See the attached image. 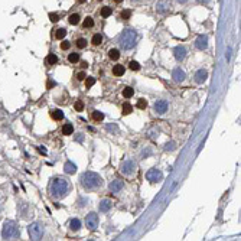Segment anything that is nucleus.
Returning a JSON list of instances; mask_svg holds the SVG:
<instances>
[{
  "label": "nucleus",
  "instance_id": "obj_40",
  "mask_svg": "<svg viewBox=\"0 0 241 241\" xmlns=\"http://www.w3.org/2000/svg\"><path fill=\"white\" fill-rule=\"evenodd\" d=\"M146 107H147V101L144 98H140L137 101V108H146Z\"/></svg>",
  "mask_w": 241,
  "mask_h": 241
},
{
  "label": "nucleus",
  "instance_id": "obj_27",
  "mask_svg": "<svg viewBox=\"0 0 241 241\" xmlns=\"http://www.w3.org/2000/svg\"><path fill=\"white\" fill-rule=\"evenodd\" d=\"M65 35H66V29H64V27H59V29L55 31V38L56 39H64Z\"/></svg>",
  "mask_w": 241,
  "mask_h": 241
},
{
  "label": "nucleus",
  "instance_id": "obj_43",
  "mask_svg": "<svg viewBox=\"0 0 241 241\" xmlns=\"http://www.w3.org/2000/svg\"><path fill=\"white\" fill-rule=\"evenodd\" d=\"M49 19H51V22H58L59 16L56 13H49Z\"/></svg>",
  "mask_w": 241,
  "mask_h": 241
},
{
  "label": "nucleus",
  "instance_id": "obj_52",
  "mask_svg": "<svg viewBox=\"0 0 241 241\" xmlns=\"http://www.w3.org/2000/svg\"><path fill=\"white\" fill-rule=\"evenodd\" d=\"M87 0H78V3H85Z\"/></svg>",
  "mask_w": 241,
  "mask_h": 241
},
{
  "label": "nucleus",
  "instance_id": "obj_38",
  "mask_svg": "<svg viewBox=\"0 0 241 241\" xmlns=\"http://www.w3.org/2000/svg\"><path fill=\"white\" fill-rule=\"evenodd\" d=\"M129 68H130L131 71H139V69H140V65H139V62H136V61H130Z\"/></svg>",
  "mask_w": 241,
  "mask_h": 241
},
{
  "label": "nucleus",
  "instance_id": "obj_21",
  "mask_svg": "<svg viewBox=\"0 0 241 241\" xmlns=\"http://www.w3.org/2000/svg\"><path fill=\"white\" fill-rule=\"evenodd\" d=\"M124 72H126V68L123 65H114V68H113V75H116V77H121Z\"/></svg>",
  "mask_w": 241,
  "mask_h": 241
},
{
  "label": "nucleus",
  "instance_id": "obj_51",
  "mask_svg": "<svg viewBox=\"0 0 241 241\" xmlns=\"http://www.w3.org/2000/svg\"><path fill=\"white\" fill-rule=\"evenodd\" d=\"M123 0H114V3H121Z\"/></svg>",
  "mask_w": 241,
  "mask_h": 241
},
{
  "label": "nucleus",
  "instance_id": "obj_4",
  "mask_svg": "<svg viewBox=\"0 0 241 241\" xmlns=\"http://www.w3.org/2000/svg\"><path fill=\"white\" fill-rule=\"evenodd\" d=\"M20 235L19 227L14 221H6L2 228V238L3 240H14Z\"/></svg>",
  "mask_w": 241,
  "mask_h": 241
},
{
  "label": "nucleus",
  "instance_id": "obj_19",
  "mask_svg": "<svg viewBox=\"0 0 241 241\" xmlns=\"http://www.w3.org/2000/svg\"><path fill=\"white\" fill-rule=\"evenodd\" d=\"M69 230L74 231V233H77L81 230V221H79L78 218H72L71 221H69Z\"/></svg>",
  "mask_w": 241,
  "mask_h": 241
},
{
  "label": "nucleus",
  "instance_id": "obj_16",
  "mask_svg": "<svg viewBox=\"0 0 241 241\" xmlns=\"http://www.w3.org/2000/svg\"><path fill=\"white\" fill-rule=\"evenodd\" d=\"M172 77H173V79H175L176 82H182L186 75H185V72H183L181 68H175L173 72H172Z\"/></svg>",
  "mask_w": 241,
  "mask_h": 241
},
{
  "label": "nucleus",
  "instance_id": "obj_39",
  "mask_svg": "<svg viewBox=\"0 0 241 241\" xmlns=\"http://www.w3.org/2000/svg\"><path fill=\"white\" fill-rule=\"evenodd\" d=\"M94 84H95V78H92V77H88V78L85 79V87H87V88H91Z\"/></svg>",
  "mask_w": 241,
  "mask_h": 241
},
{
  "label": "nucleus",
  "instance_id": "obj_28",
  "mask_svg": "<svg viewBox=\"0 0 241 241\" xmlns=\"http://www.w3.org/2000/svg\"><path fill=\"white\" fill-rule=\"evenodd\" d=\"M79 14L78 13H74V14H71L69 18H68V22H69V25H78L79 23Z\"/></svg>",
  "mask_w": 241,
  "mask_h": 241
},
{
  "label": "nucleus",
  "instance_id": "obj_17",
  "mask_svg": "<svg viewBox=\"0 0 241 241\" xmlns=\"http://www.w3.org/2000/svg\"><path fill=\"white\" fill-rule=\"evenodd\" d=\"M173 52H175L176 61H183V59H185V56H186V49H185L183 46H176Z\"/></svg>",
  "mask_w": 241,
  "mask_h": 241
},
{
  "label": "nucleus",
  "instance_id": "obj_50",
  "mask_svg": "<svg viewBox=\"0 0 241 241\" xmlns=\"http://www.w3.org/2000/svg\"><path fill=\"white\" fill-rule=\"evenodd\" d=\"M176 2H178V3H185L186 0H176Z\"/></svg>",
  "mask_w": 241,
  "mask_h": 241
},
{
  "label": "nucleus",
  "instance_id": "obj_25",
  "mask_svg": "<svg viewBox=\"0 0 241 241\" xmlns=\"http://www.w3.org/2000/svg\"><path fill=\"white\" fill-rule=\"evenodd\" d=\"M105 130L110 131L111 134H118V127H117V124H114V123L107 124V126H105Z\"/></svg>",
  "mask_w": 241,
  "mask_h": 241
},
{
  "label": "nucleus",
  "instance_id": "obj_42",
  "mask_svg": "<svg viewBox=\"0 0 241 241\" xmlns=\"http://www.w3.org/2000/svg\"><path fill=\"white\" fill-rule=\"evenodd\" d=\"M165 149H166V150H175L176 146H175V143H173V142H170V143H166Z\"/></svg>",
  "mask_w": 241,
  "mask_h": 241
},
{
  "label": "nucleus",
  "instance_id": "obj_29",
  "mask_svg": "<svg viewBox=\"0 0 241 241\" xmlns=\"http://www.w3.org/2000/svg\"><path fill=\"white\" fill-rule=\"evenodd\" d=\"M108 56H110V59H113V61H117V59L120 58V51H118V49H110V51H108Z\"/></svg>",
  "mask_w": 241,
  "mask_h": 241
},
{
  "label": "nucleus",
  "instance_id": "obj_47",
  "mask_svg": "<svg viewBox=\"0 0 241 241\" xmlns=\"http://www.w3.org/2000/svg\"><path fill=\"white\" fill-rule=\"evenodd\" d=\"M52 85H55V82H52V81L49 79V81H48V88H52Z\"/></svg>",
  "mask_w": 241,
  "mask_h": 241
},
{
  "label": "nucleus",
  "instance_id": "obj_26",
  "mask_svg": "<svg viewBox=\"0 0 241 241\" xmlns=\"http://www.w3.org/2000/svg\"><path fill=\"white\" fill-rule=\"evenodd\" d=\"M131 111H133V105L129 104V103L123 104V107H121V114H123V116H127V114H130Z\"/></svg>",
  "mask_w": 241,
  "mask_h": 241
},
{
  "label": "nucleus",
  "instance_id": "obj_35",
  "mask_svg": "<svg viewBox=\"0 0 241 241\" xmlns=\"http://www.w3.org/2000/svg\"><path fill=\"white\" fill-rule=\"evenodd\" d=\"M84 27H92L94 26V20H92V18H90V16H87L84 19Z\"/></svg>",
  "mask_w": 241,
  "mask_h": 241
},
{
  "label": "nucleus",
  "instance_id": "obj_41",
  "mask_svg": "<svg viewBox=\"0 0 241 241\" xmlns=\"http://www.w3.org/2000/svg\"><path fill=\"white\" fill-rule=\"evenodd\" d=\"M74 108H75V111H82V110H84V103L78 100V101L74 104Z\"/></svg>",
  "mask_w": 241,
  "mask_h": 241
},
{
  "label": "nucleus",
  "instance_id": "obj_1",
  "mask_svg": "<svg viewBox=\"0 0 241 241\" xmlns=\"http://www.w3.org/2000/svg\"><path fill=\"white\" fill-rule=\"evenodd\" d=\"M71 192V183L64 178H53L49 183V194L55 199H62Z\"/></svg>",
  "mask_w": 241,
  "mask_h": 241
},
{
  "label": "nucleus",
  "instance_id": "obj_48",
  "mask_svg": "<svg viewBox=\"0 0 241 241\" xmlns=\"http://www.w3.org/2000/svg\"><path fill=\"white\" fill-rule=\"evenodd\" d=\"M199 3H204V5H208L209 3V0H198Z\"/></svg>",
  "mask_w": 241,
  "mask_h": 241
},
{
  "label": "nucleus",
  "instance_id": "obj_5",
  "mask_svg": "<svg viewBox=\"0 0 241 241\" xmlns=\"http://www.w3.org/2000/svg\"><path fill=\"white\" fill-rule=\"evenodd\" d=\"M27 234L31 237V240H42V237L45 234V227L42 222H32L27 227Z\"/></svg>",
  "mask_w": 241,
  "mask_h": 241
},
{
  "label": "nucleus",
  "instance_id": "obj_49",
  "mask_svg": "<svg viewBox=\"0 0 241 241\" xmlns=\"http://www.w3.org/2000/svg\"><path fill=\"white\" fill-rule=\"evenodd\" d=\"M81 66H82V68H87V66H88V64H87V62H82V64H81Z\"/></svg>",
  "mask_w": 241,
  "mask_h": 241
},
{
  "label": "nucleus",
  "instance_id": "obj_33",
  "mask_svg": "<svg viewBox=\"0 0 241 241\" xmlns=\"http://www.w3.org/2000/svg\"><path fill=\"white\" fill-rule=\"evenodd\" d=\"M75 43H77V48H78V49H84L88 42H87V39H84V38H79V39H77Z\"/></svg>",
  "mask_w": 241,
  "mask_h": 241
},
{
  "label": "nucleus",
  "instance_id": "obj_31",
  "mask_svg": "<svg viewBox=\"0 0 241 241\" xmlns=\"http://www.w3.org/2000/svg\"><path fill=\"white\" fill-rule=\"evenodd\" d=\"M68 61L71 62V64H77L79 61V55L77 52H72V53H69V56H68Z\"/></svg>",
  "mask_w": 241,
  "mask_h": 241
},
{
  "label": "nucleus",
  "instance_id": "obj_9",
  "mask_svg": "<svg viewBox=\"0 0 241 241\" xmlns=\"http://www.w3.org/2000/svg\"><path fill=\"white\" fill-rule=\"evenodd\" d=\"M18 211H19V215H22V218H25V220L32 217V208L26 202H20L19 207H18Z\"/></svg>",
  "mask_w": 241,
  "mask_h": 241
},
{
  "label": "nucleus",
  "instance_id": "obj_14",
  "mask_svg": "<svg viewBox=\"0 0 241 241\" xmlns=\"http://www.w3.org/2000/svg\"><path fill=\"white\" fill-rule=\"evenodd\" d=\"M155 111H156L157 114H165V113L168 111V101H165V100H159V101H156V104H155Z\"/></svg>",
  "mask_w": 241,
  "mask_h": 241
},
{
  "label": "nucleus",
  "instance_id": "obj_46",
  "mask_svg": "<svg viewBox=\"0 0 241 241\" xmlns=\"http://www.w3.org/2000/svg\"><path fill=\"white\" fill-rule=\"evenodd\" d=\"M75 140H78V142H82V140H84V136H82V134H78V136L75 137Z\"/></svg>",
  "mask_w": 241,
  "mask_h": 241
},
{
  "label": "nucleus",
  "instance_id": "obj_54",
  "mask_svg": "<svg viewBox=\"0 0 241 241\" xmlns=\"http://www.w3.org/2000/svg\"><path fill=\"white\" fill-rule=\"evenodd\" d=\"M98 2H101V0H98Z\"/></svg>",
  "mask_w": 241,
  "mask_h": 241
},
{
  "label": "nucleus",
  "instance_id": "obj_24",
  "mask_svg": "<svg viewBox=\"0 0 241 241\" xmlns=\"http://www.w3.org/2000/svg\"><path fill=\"white\" fill-rule=\"evenodd\" d=\"M91 43L94 46H98V45H101L103 43V36L100 35V33H95L94 36H92V39H91Z\"/></svg>",
  "mask_w": 241,
  "mask_h": 241
},
{
  "label": "nucleus",
  "instance_id": "obj_8",
  "mask_svg": "<svg viewBox=\"0 0 241 241\" xmlns=\"http://www.w3.org/2000/svg\"><path fill=\"white\" fill-rule=\"evenodd\" d=\"M146 179L149 181L150 183H156V182H160L163 179V173L160 172L159 169H150L147 173H146Z\"/></svg>",
  "mask_w": 241,
  "mask_h": 241
},
{
  "label": "nucleus",
  "instance_id": "obj_45",
  "mask_svg": "<svg viewBox=\"0 0 241 241\" xmlns=\"http://www.w3.org/2000/svg\"><path fill=\"white\" fill-rule=\"evenodd\" d=\"M85 77H87V75H85V72H82V71L77 74V79H78V81H82Z\"/></svg>",
  "mask_w": 241,
  "mask_h": 241
},
{
  "label": "nucleus",
  "instance_id": "obj_12",
  "mask_svg": "<svg viewBox=\"0 0 241 241\" xmlns=\"http://www.w3.org/2000/svg\"><path fill=\"white\" fill-rule=\"evenodd\" d=\"M195 46L198 48V49H201V51L207 49V48H208V38H207L205 35L198 36V38H196V40H195Z\"/></svg>",
  "mask_w": 241,
  "mask_h": 241
},
{
  "label": "nucleus",
  "instance_id": "obj_34",
  "mask_svg": "<svg viewBox=\"0 0 241 241\" xmlns=\"http://www.w3.org/2000/svg\"><path fill=\"white\" fill-rule=\"evenodd\" d=\"M133 94H134V90H133V88H130V87H126V88L123 90V95L126 98H130Z\"/></svg>",
  "mask_w": 241,
  "mask_h": 241
},
{
  "label": "nucleus",
  "instance_id": "obj_30",
  "mask_svg": "<svg viewBox=\"0 0 241 241\" xmlns=\"http://www.w3.org/2000/svg\"><path fill=\"white\" fill-rule=\"evenodd\" d=\"M103 118H104V114H103L101 111H98V110L92 111V120H94V121H101Z\"/></svg>",
  "mask_w": 241,
  "mask_h": 241
},
{
  "label": "nucleus",
  "instance_id": "obj_13",
  "mask_svg": "<svg viewBox=\"0 0 241 241\" xmlns=\"http://www.w3.org/2000/svg\"><path fill=\"white\" fill-rule=\"evenodd\" d=\"M208 78V72L205 71V69H198L195 72V75H194V79H195V82L198 84H202V82H205Z\"/></svg>",
  "mask_w": 241,
  "mask_h": 241
},
{
  "label": "nucleus",
  "instance_id": "obj_10",
  "mask_svg": "<svg viewBox=\"0 0 241 241\" xmlns=\"http://www.w3.org/2000/svg\"><path fill=\"white\" fill-rule=\"evenodd\" d=\"M124 188V182L123 181H120V179H116V181H113V182L110 183V186H108V189H110L111 194H118V192H121Z\"/></svg>",
  "mask_w": 241,
  "mask_h": 241
},
{
  "label": "nucleus",
  "instance_id": "obj_53",
  "mask_svg": "<svg viewBox=\"0 0 241 241\" xmlns=\"http://www.w3.org/2000/svg\"><path fill=\"white\" fill-rule=\"evenodd\" d=\"M131 2H137V0H131Z\"/></svg>",
  "mask_w": 241,
  "mask_h": 241
},
{
  "label": "nucleus",
  "instance_id": "obj_7",
  "mask_svg": "<svg viewBox=\"0 0 241 241\" xmlns=\"http://www.w3.org/2000/svg\"><path fill=\"white\" fill-rule=\"evenodd\" d=\"M85 225L90 231H95L98 227V215L95 212H90L85 218Z\"/></svg>",
  "mask_w": 241,
  "mask_h": 241
},
{
  "label": "nucleus",
  "instance_id": "obj_44",
  "mask_svg": "<svg viewBox=\"0 0 241 241\" xmlns=\"http://www.w3.org/2000/svg\"><path fill=\"white\" fill-rule=\"evenodd\" d=\"M69 46H71V43H69L68 40H64V42L61 43V49H64V51H65V49H68Z\"/></svg>",
  "mask_w": 241,
  "mask_h": 241
},
{
  "label": "nucleus",
  "instance_id": "obj_22",
  "mask_svg": "<svg viewBox=\"0 0 241 241\" xmlns=\"http://www.w3.org/2000/svg\"><path fill=\"white\" fill-rule=\"evenodd\" d=\"M62 133L65 134V136H71L72 133H74V126L69 123L64 124V127H62Z\"/></svg>",
  "mask_w": 241,
  "mask_h": 241
},
{
  "label": "nucleus",
  "instance_id": "obj_6",
  "mask_svg": "<svg viewBox=\"0 0 241 241\" xmlns=\"http://www.w3.org/2000/svg\"><path fill=\"white\" fill-rule=\"evenodd\" d=\"M120 172L126 176L133 175V173L136 172V163L133 162V160H130V159H126V160H123L121 165H120Z\"/></svg>",
  "mask_w": 241,
  "mask_h": 241
},
{
  "label": "nucleus",
  "instance_id": "obj_20",
  "mask_svg": "<svg viewBox=\"0 0 241 241\" xmlns=\"http://www.w3.org/2000/svg\"><path fill=\"white\" fill-rule=\"evenodd\" d=\"M51 117H52L53 120L59 121V120H62V118H64V111L59 110V108H55V110L51 111Z\"/></svg>",
  "mask_w": 241,
  "mask_h": 241
},
{
  "label": "nucleus",
  "instance_id": "obj_36",
  "mask_svg": "<svg viewBox=\"0 0 241 241\" xmlns=\"http://www.w3.org/2000/svg\"><path fill=\"white\" fill-rule=\"evenodd\" d=\"M77 204H78L79 208H84L85 205H88V204H90V199H87V198H79L78 201H77Z\"/></svg>",
  "mask_w": 241,
  "mask_h": 241
},
{
  "label": "nucleus",
  "instance_id": "obj_32",
  "mask_svg": "<svg viewBox=\"0 0 241 241\" xmlns=\"http://www.w3.org/2000/svg\"><path fill=\"white\" fill-rule=\"evenodd\" d=\"M130 18H131L130 10H121V12H120V19L121 20H129Z\"/></svg>",
  "mask_w": 241,
  "mask_h": 241
},
{
  "label": "nucleus",
  "instance_id": "obj_3",
  "mask_svg": "<svg viewBox=\"0 0 241 241\" xmlns=\"http://www.w3.org/2000/svg\"><path fill=\"white\" fill-rule=\"evenodd\" d=\"M137 42V32L134 29H124L118 36V43L123 49H133Z\"/></svg>",
  "mask_w": 241,
  "mask_h": 241
},
{
  "label": "nucleus",
  "instance_id": "obj_11",
  "mask_svg": "<svg viewBox=\"0 0 241 241\" xmlns=\"http://www.w3.org/2000/svg\"><path fill=\"white\" fill-rule=\"evenodd\" d=\"M170 9V3L168 0H160V2H157L156 5V12L160 14H165L166 12H169Z\"/></svg>",
  "mask_w": 241,
  "mask_h": 241
},
{
  "label": "nucleus",
  "instance_id": "obj_2",
  "mask_svg": "<svg viewBox=\"0 0 241 241\" xmlns=\"http://www.w3.org/2000/svg\"><path fill=\"white\" fill-rule=\"evenodd\" d=\"M103 178L95 172H84L81 176V185L85 191H97L103 186Z\"/></svg>",
  "mask_w": 241,
  "mask_h": 241
},
{
  "label": "nucleus",
  "instance_id": "obj_15",
  "mask_svg": "<svg viewBox=\"0 0 241 241\" xmlns=\"http://www.w3.org/2000/svg\"><path fill=\"white\" fill-rule=\"evenodd\" d=\"M111 207H113V202H111L110 199H103V201H100V204H98V211H100V212H108L111 209Z\"/></svg>",
  "mask_w": 241,
  "mask_h": 241
},
{
  "label": "nucleus",
  "instance_id": "obj_23",
  "mask_svg": "<svg viewBox=\"0 0 241 241\" xmlns=\"http://www.w3.org/2000/svg\"><path fill=\"white\" fill-rule=\"evenodd\" d=\"M58 62V56L55 55V53H49L48 56H46V64L48 65H55Z\"/></svg>",
  "mask_w": 241,
  "mask_h": 241
},
{
  "label": "nucleus",
  "instance_id": "obj_18",
  "mask_svg": "<svg viewBox=\"0 0 241 241\" xmlns=\"http://www.w3.org/2000/svg\"><path fill=\"white\" fill-rule=\"evenodd\" d=\"M64 170H65V173H68V175H74V173L77 172V165L72 162H65Z\"/></svg>",
  "mask_w": 241,
  "mask_h": 241
},
{
  "label": "nucleus",
  "instance_id": "obj_37",
  "mask_svg": "<svg viewBox=\"0 0 241 241\" xmlns=\"http://www.w3.org/2000/svg\"><path fill=\"white\" fill-rule=\"evenodd\" d=\"M110 14H111V7L105 6L101 9V16H103V18H108Z\"/></svg>",
  "mask_w": 241,
  "mask_h": 241
}]
</instances>
